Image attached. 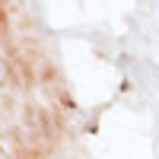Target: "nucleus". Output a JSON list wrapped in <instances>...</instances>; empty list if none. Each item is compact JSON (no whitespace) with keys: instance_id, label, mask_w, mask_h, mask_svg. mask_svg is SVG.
Returning <instances> with one entry per match:
<instances>
[{"instance_id":"f257e3e1","label":"nucleus","mask_w":159,"mask_h":159,"mask_svg":"<svg viewBox=\"0 0 159 159\" xmlns=\"http://www.w3.org/2000/svg\"><path fill=\"white\" fill-rule=\"evenodd\" d=\"M3 80H7V70H3V64H0V83H3Z\"/></svg>"}]
</instances>
